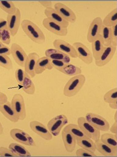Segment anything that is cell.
I'll use <instances>...</instances> for the list:
<instances>
[{"instance_id": "obj_33", "label": "cell", "mask_w": 117, "mask_h": 157, "mask_svg": "<svg viewBox=\"0 0 117 157\" xmlns=\"http://www.w3.org/2000/svg\"><path fill=\"white\" fill-rule=\"evenodd\" d=\"M0 8L8 14H14L15 13L17 8L11 1L0 0Z\"/></svg>"}, {"instance_id": "obj_18", "label": "cell", "mask_w": 117, "mask_h": 157, "mask_svg": "<svg viewBox=\"0 0 117 157\" xmlns=\"http://www.w3.org/2000/svg\"><path fill=\"white\" fill-rule=\"evenodd\" d=\"M0 112L5 117L10 121L16 123L20 121V118L16 113L11 105V102L7 101L6 103L0 105Z\"/></svg>"}, {"instance_id": "obj_37", "label": "cell", "mask_w": 117, "mask_h": 157, "mask_svg": "<svg viewBox=\"0 0 117 157\" xmlns=\"http://www.w3.org/2000/svg\"><path fill=\"white\" fill-rule=\"evenodd\" d=\"M24 75H25V71L21 68H18L16 71V79L18 85H20V86H22L24 80Z\"/></svg>"}, {"instance_id": "obj_3", "label": "cell", "mask_w": 117, "mask_h": 157, "mask_svg": "<svg viewBox=\"0 0 117 157\" xmlns=\"http://www.w3.org/2000/svg\"><path fill=\"white\" fill-rule=\"evenodd\" d=\"M77 123L78 125L81 128L83 133L92 140L96 141L100 139L101 136L100 131L90 124L85 117H79Z\"/></svg>"}, {"instance_id": "obj_17", "label": "cell", "mask_w": 117, "mask_h": 157, "mask_svg": "<svg viewBox=\"0 0 117 157\" xmlns=\"http://www.w3.org/2000/svg\"><path fill=\"white\" fill-rule=\"evenodd\" d=\"M39 59V55L36 52H31L27 56L24 63V71L29 75L31 78L35 77V68L37 61Z\"/></svg>"}, {"instance_id": "obj_30", "label": "cell", "mask_w": 117, "mask_h": 157, "mask_svg": "<svg viewBox=\"0 0 117 157\" xmlns=\"http://www.w3.org/2000/svg\"><path fill=\"white\" fill-rule=\"evenodd\" d=\"M104 26L110 28L117 24V8H115L108 13L103 21Z\"/></svg>"}, {"instance_id": "obj_48", "label": "cell", "mask_w": 117, "mask_h": 157, "mask_svg": "<svg viewBox=\"0 0 117 157\" xmlns=\"http://www.w3.org/2000/svg\"><path fill=\"white\" fill-rule=\"evenodd\" d=\"M3 130H4V128H3V127H2V124L0 122V136H1V135L3 134Z\"/></svg>"}, {"instance_id": "obj_23", "label": "cell", "mask_w": 117, "mask_h": 157, "mask_svg": "<svg viewBox=\"0 0 117 157\" xmlns=\"http://www.w3.org/2000/svg\"><path fill=\"white\" fill-rule=\"evenodd\" d=\"M53 68L51 59L45 56L39 58L37 61L35 72L36 75H40L44 72L46 70H51Z\"/></svg>"}, {"instance_id": "obj_42", "label": "cell", "mask_w": 117, "mask_h": 157, "mask_svg": "<svg viewBox=\"0 0 117 157\" xmlns=\"http://www.w3.org/2000/svg\"><path fill=\"white\" fill-rule=\"evenodd\" d=\"M112 45L117 46V24L112 28Z\"/></svg>"}, {"instance_id": "obj_44", "label": "cell", "mask_w": 117, "mask_h": 157, "mask_svg": "<svg viewBox=\"0 0 117 157\" xmlns=\"http://www.w3.org/2000/svg\"><path fill=\"white\" fill-rule=\"evenodd\" d=\"M8 101V97L6 94L0 91V105L6 103Z\"/></svg>"}, {"instance_id": "obj_11", "label": "cell", "mask_w": 117, "mask_h": 157, "mask_svg": "<svg viewBox=\"0 0 117 157\" xmlns=\"http://www.w3.org/2000/svg\"><path fill=\"white\" fill-rule=\"evenodd\" d=\"M54 9L69 23H75L76 21L77 17L75 13L65 4L60 2L55 3Z\"/></svg>"}, {"instance_id": "obj_8", "label": "cell", "mask_w": 117, "mask_h": 157, "mask_svg": "<svg viewBox=\"0 0 117 157\" xmlns=\"http://www.w3.org/2000/svg\"><path fill=\"white\" fill-rule=\"evenodd\" d=\"M102 21L101 17H98L94 18L91 23L87 36V40L89 43H92L101 36L103 26Z\"/></svg>"}, {"instance_id": "obj_22", "label": "cell", "mask_w": 117, "mask_h": 157, "mask_svg": "<svg viewBox=\"0 0 117 157\" xmlns=\"http://www.w3.org/2000/svg\"><path fill=\"white\" fill-rule=\"evenodd\" d=\"M62 137L66 151L70 153L73 152L76 145V138L69 132L64 130L62 132Z\"/></svg>"}, {"instance_id": "obj_13", "label": "cell", "mask_w": 117, "mask_h": 157, "mask_svg": "<svg viewBox=\"0 0 117 157\" xmlns=\"http://www.w3.org/2000/svg\"><path fill=\"white\" fill-rule=\"evenodd\" d=\"M53 44L55 49L67 54L69 57L72 58L78 57L75 47L66 41L62 39H55Z\"/></svg>"}, {"instance_id": "obj_36", "label": "cell", "mask_w": 117, "mask_h": 157, "mask_svg": "<svg viewBox=\"0 0 117 157\" xmlns=\"http://www.w3.org/2000/svg\"><path fill=\"white\" fill-rule=\"evenodd\" d=\"M0 41L7 45L10 44L11 42V35L8 29H0Z\"/></svg>"}, {"instance_id": "obj_38", "label": "cell", "mask_w": 117, "mask_h": 157, "mask_svg": "<svg viewBox=\"0 0 117 157\" xmlns=\"http://www.w3.org/2000/svg\"><path fill=\"white\" fill-rule=\"evenodd\" d=\"M76 155L78 157H97V155L94 152H90L83 148L78 149L76 151Z\"/></svg>"}, {"instance_id": "obj_45", "label": "cell", "mask_w": 117, "mask_h": 157, "mask_svg": "<svg viewBox=\"0 0 117 157\" xmlns=\"http://www.w3.org/2000/svg\"><path fill=\"white\" fill-rule=\"evenodd\" d=\"M8 29L7 22L4 18H0V29Z\"/></svg>"}, {"instance_id": "obj_40", "label": "cell", "mask_w": 117, "mask_h": 157, "mask_svg": "<svg viewBox=\"0 0 117 157\" xmlns=\"http://www.w3.org/2000/svg\"><path fill=\"white\" fill-rule=\"evenodd\" d=\"M51 64L53 66V67L57 70V71H60V70L65 65L67 64L66 63H65L64 61H62V60H55V59H53L51 60Z\"/></svg>"}, {"instance_id": "obj_35", "label": "cell", "mask_w": 117, "mask_h": 157, "mask_svg": "<svg viewBox=\"0 0 117 157\" xmlns=\"http://www.w3.org/2000/svg\"><path fill=\"white\" fill-rule=\"evenodd\" d=\"M0 66L9 71L12 70L13 68V64L11 59L8 56L0 54Z\"/></svg>"}, {"instance_id": "obj_19", "label": "cell", "mask_w": 117, "mask_h": 157, "mask_svg": "<svg viewBox=\"0 0 117 157\" xmlns=\"http://www.w3.org/2000/svg\"><path fill=\"white\" fill-rule=\"evenodd\" d=\"M44 14L47 17V18L54 21L55 22L57 23L63 28H67L68 27L69 23L64 20L63 17H62L58 12L56 11V10L53 8L45 9L44 10Z\"/></svg>"}, {"instance_id": "obj_10", "label": "cell", "mask_w": 117, "mask_h": 157, "mask_svg": "<svg viewBox=\"0 0 117 157\" xmlns=\"http://www.w3.org/2000/svg\"><path fill=\"white\" fill-rule=\"evenodd\" d=\"M21 12L20 10L16 8L15 13L8 14L7 17L8 28L12 36H15L20 29L21 23Z\"/></svg>"}, {"instance_id": "obj_1", "label": "cell", "mask_w": 117, "mask_h": 157, "mask_svg": "<svg viewBox=\"0 0 117 157\" xmlns=\"http://www.w3.org/2000/svg\"><path fill=\"white\" fill-rule=\"evenodd\" d=\"M22 29L29 38L35 43L42 44L45 42V36L36 24L29 20H24L21 22Z\"/></svg>"}, {"instance_id": "obj_12", "label": "cell", "mask_w": 117, "mask_h": 157, "mask_svg": "<svg viewBox=\"0 0 117 157\" xmlns=\"http://www.w3.org/2000/svg\"><path fill=\"white\" fill-rule=\"evenodd\" d=\"M30 127L34 133L47 141L52 140L53 136L46 126L38 121H32L30 122Z\"/></svg>"}, {"instance_id": "obj_32", "label": "cell", "mask_w": 117, "mask_h": 157, "mask_svg": "<svg viewBox=\"0 0 117 157\" xmlns=\"http://www.w3.org/2000/svg\"><path fill=\"white\" fill-rule=\"evenodd\" d=\"M100 140L107 145L117 149V134L105 133L101 136Z\"/></svg>"}, {"instance_id": "obj_47", "label": "cell", "mask_w": 117, "mask_h": 157, "mask_svg": "<svg viewBox=\"0 0 117 157\" xmlns=\"http://www.w3.org/2000/svg\"><path fill=\"white\" fill-rule=\"evenodd\" d=\"M109 106L112 109H117V101L109 103Z\"/></svg>"}, {"instance_id": "obj_39", "label": "cell", "mask_w": 117, "mask_h": 157, "mask_svg": "<svg viewBox=\"0 0 117 157\" xmlns=\"http://www.w3.org/2000/svg\"><path fill=\"white\" fill-rule=\"evenodd\" d=\"M0 156L2 157H17L11 151V150L3 146L0 147Z\"/></svg>"}, {"instance_id": "obj_21", "label": "cell", "mask_w": 117, "mask_h": 157, "mask_svg": "<svg viewBox=\"0 0 117 157\" xmlns=\"http://www.w3.org/2000/svg\"><path fill=\"white\" fill-rule=\"evenodd\" d=\"M45 55L51 60H62L66 63H70V57L67 54L56 49H47L45 51Z\"/></svg>"}, {"instance_id": "obj_41", "label": "cell", "mask_w": 117, "mask_h": 157, "mask_svg": "<svg viewBox=\"0 0 117 157\" xmlns=\"http://www.w3.org/2000/svg\"><path fill=\"white\" fill-rule=\"evenodd\" d=\"M0 54L9 56L11 54L10 48L4 45V44L0 41Z\"/></svg>"}, {"instance_id": "obj_6", "label": "cell", "mask_w": 117, "mask_h": 157, "mask_svg": "<svg viewBox=\"0 0 117 157\" xmlns=\"http://www.w3.org/2000/svg\"><path fill=\"white\" fill-rule=\"evenodd\" d=\"M11 103L20 121H24L27 117V111L23 96L20 94H15Z\"/></svg>"}, {"instance_id": "obj_2", "label": "cell", "mask_w": 117, "mask_h": 157, "mask_svg": "<svg viewBox=\"0 0 117 157\" xmlns=\"http://www.w3.org/2000/svg\"><path fill=\"white\" fill-rule=\"evenodd\" d=\"M85 76L79 74L73 76L67 82L64 88L63 94L66 97L75 96L81 90L86 82Z\"/></svg>"}, {"instance_id": "obj_16", "label": "cell", "mask_w": 117, "mask_h": 157, "mask_svg": "<svg viewBox=\"0 0 117 157\" xmlns=\"http://www.w3.org/2000/svg\"><path fill=\"white\" fill-rule=\"evenodd\" d=\"M117 51V47L112 45L107 46L97 60H95L96 65L102 67L106 65L113 58Z\"/></svg>"}, {"instance_id": "obj_34", "label": "cell", "mask_w": 117, "mask_h": 157, "mask_svg": "<svg viewBox=\"0 0 117 157\" xmlns=\"http://www.w3.org/2000/svg\"><path fill=\"white\" fill-rule=\"evenodd\" d=\"M104 101L107 103H112L117 101V88L109 90L104 96Z\"/></svg>"}, {"instance_id": "obj_25", "label": "cell", "mask_w": 117, "mask_h": 157, "mask_svg": "<svg viewBox=\"0 0 117 157\" xmlns=\"http://www.w3.org/2000/svg\"><path fill=\"white\" fill-rule=\"evenodd\" d=\"M9 149L17 157H29L32 156L25 147L19 144L11 143L9 146Z\"/></svg>"}, {"instance_id": "obj_46", "label": "cell", "mask_w": 117, "mask_h": 157, "mask_svg": "<svg viewBox=\"0 0 117 157\" xmlns=\"http://www.w3.org/2000/svg\"><path fill=\"white\" fill-rule=\"evenodd\" d=\"M109 130L111 132L112 134H117V122L115 121L111 128H110Z\"/></svg>"}, {"instance_id": "obj_9", "label": "cell", "mask_w": 117, "mask_h": 157, "mask_svg": "<svg viewBox=\"0 0 117 157\" xmlns=\"http://www.w3.org/2000/svg\"><path fill=\"white\" fill-rule=\"evenodd\" d=\"M72 45L75 49L78 57L85 63L90 65L93 62V55L87 46L78 42L73 43Z\"/></svg>"}, {"instance_id": "obj_15", "label": "cell", "mask_w": 117, "mask_h": 157, "mask_svg": "<svg viewBox=\"0 0 117 157\" xmlns=\"http://www.w3.org/2000/svg\"><path fill=\"white\" fill-rule=\"evenodd\" d=\"M10 51L12 57L16 63L21 67H24L27 55L22 47L18 44L13 43L11 45Z\"/></svg>"}, {"instance_id": "obj_20", "label": "cell", "mask_w": 117, "mask_h": 157, "mask_svg": "<svg viewBox=\"0 0 117 157\" xmlns=\"http://www.w3.org/2000/svg\"><path fill=\"white\" fill-rule=\"evenodd\" d=\"M96 150L106 157H114L117 155V149L111 147L103 143L100 139L95 141Z\"/></svg>"}, {"instance_id": "obj_43", "label": "cell", "mask_w": 117, "mask_h": 157, "mask_svg": "<svg viewBox=\"0 0 117 157\" xmlns=\"http://www.w3.org/2000/svg\"><path fill=\"white\" fill-rule=\"evenodd\" d=\"M39 3L46 9L52 8V2L50 1H39Z\"/></svg>"}, {"instance_id": "obj_27", "label": "cell", "mask_w": 117, "mask_h": 157, "mask_svg": "<svg viewBox=\"0 0 117 157\" xmlns=\"http://www.w3.org/2000/svg\"><path fill=\"white\" fill-rule=\"evenodd\" d=\"M22 89L24 92L29 95H34L35 92V84L29 75L25 72L24 80L22 84Z\"/></svg>"}, {"instance_id": "obj_14", "label": "cell", "mask_w": 117, "mask_h": 157, "mask_svg": "<svg viewBox=\"0 0 117 157\" xmlns=\"http://www.w3.org/2000/svg\"><path fill=\"white\" fill-rule=\"evenodd\" d=\"M42 25L49 31L57 36H64L68 34L67 28H63L57 23L47 17L43 20Z\"/></svg>"}, {"instance_id": "obj_28", "label": "cell", "mask_w": 117, "mask_h": 157, "mask_svg": "<svg viewBox=\"0 0 117 157\" xmlns=\"http://www.w3.org/2000/svg\"><path fill=\"white\" fill-rule=\"evenodd\" d=\"M63 130L69 132L76 138V139L88 137L83 133L79 126L75 124H68L64 128Z\"/></svg>"}, {"instance_id": "obj_7", "label": "cell", "mask_w": 117, "mask_h": 157, "mask_svg": "<svg viewBox=\"0 0 117 157\" xmlns=\"http://www.w3.org/2000/svg\"><path fill=\"white\" fill-rule=\"evenodd\" d=\"M11 137L15 141L28 146H35L36 144L33 138L22 130L12 129L10 130Z\"/></svg>"}, {"instance_id": "obj_24", "label": "cell", "mask_w": 117, "mask_h": 157, "mask_svg": "<svg viewBox=\"0 0 117 157\" xmlns=\"http://www.w3.org/2000/svg\"><path fill=\"white\" fill-rule=\"evenodd\" d=\"M91 44L92 50V53L93 58H94L95 60H97L100 58L104 50H105L106 47L103 44L101 36Z\"/></svg>"}, {"instance_id": "obj_26", "label": "cell", "mask_w": 117, "mask_h": 157, "mask_svg": "<svg viewBox=\"0 0 117 157\" xmlns=\"http://www.w3.org/2000/svg\"><path fill=\"white\" fill-rule=\"evenodd\" d=\"M76 144L79 147L88 151L94 153L96 151L95 143L89 137L76 139Z\"/></svg>"}, {"instance_id": "obj_4", "label": "cell", "mask_w": 117, "mask_h": 157, "mask_svg": "<svg viewBox=\"0 0 117 157\" xmlns=\"http://www.w3.org/2000/svg\"><path fill=\"white\" fill-rule=\"evenodd\" d=\"M68 123V119L64 115L61 114L55 117L49 121L47 127L50 133L54 136H57L64 125Z\"/></svg>"}, {"instance_id": "obj_49", "label": "cell", "mask_w": 117, "mask_h": 157, "mask_svg": "<svg viewBox=\"0 0 117 157\" xmlns=\"http://www.w3.org/2000/svg\"><path fill=\"white\" fill-rule=\"evenodd\" d=\"M117 111L115 112V114H114V119L115 122H117Z\"/></svg>"}, {"instance_id": "obj_31", "label": "cell", "mask_w": 117, "mask_h": 157, "mask_svg": "<svg viewBox=\"0 0 117 157\" xmlns=\"http://www.w3.org/2000/svg\"><path fill=\"white\" fill-rule=\"evenodd\" d=\"M60 72L68 76H75L81 74L82 71L80 67L70 63L65 65L60 71Z\"/></svg>"}, {"instance_id": "obj_29", "label": "cell", "mask_w": 117, "mask_h": 157, "mask_svg": "<svg viewBox=\"0 0 117 157\" xmlns=\"http://www.w3.org/2000/svg\"><path fill=\"white\" fill-rule=\"evenodd\" d=\"M101 37L103 44L105 47L112 45V28L106 27L103 25L101 30Z\"/></svg>"}, {"instance_id": "obj_5", "label": "cell", "mask_w": 117, "mask_h": 157, "mask_svg": "<svg viewBox=\"0 0 117 157\" xmlns=\"http://www.w3.org/2000/svg\"><path fill=\"white\" fill-rule=\"evenodd\" d=\"M85 118L92 125L100 131L108 132L110 129V124L105 118L99 115L88 113Z\"/></svg>"}]
</instances>
